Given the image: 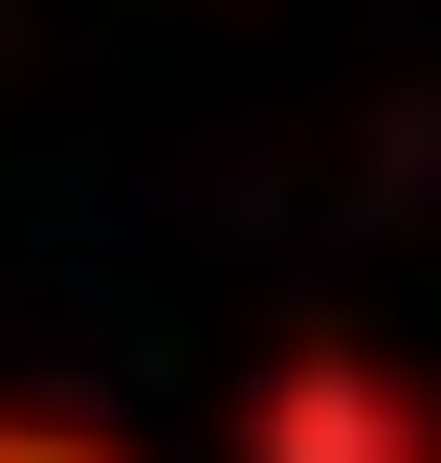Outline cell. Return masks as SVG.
<instances>
[{
    "label": "cell",
    "mask_w": 441,
    "mask_h": 463,
    "mask_svg": "<svg viewBox=\"0 0 441 463\" xmlns=\"http://www.w3.org/2000/svg\"><path fill=\"white\" fill-rule=\"evenodd\" d=\"M243 463H441V397L398 375V354H265L243 375Z\"/></svg>",
    "instance_id": "6da1fadb"
},
{
    "label": "cell",
    "mask_w": 441,
    "mask_h": 463,
    "mask_svg": "<svg viewBox=\"0 0 441 463\" xmlns=\"http://www.w3.org/2000/svg\"><path fill=\"white\" fill-rule=\"evenodd\" d=\"M0 463H133V441H89V420H23V397H0Z\"/></svg>",
    "instance_id": "7a4b0ae2"
}]
</instances>
